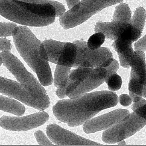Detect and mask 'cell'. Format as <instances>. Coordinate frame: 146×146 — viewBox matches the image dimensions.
<instances>
[{"label": "cell", "mask_w": 146, "mask_h": 146, "mask_svg": "<svg viewBox=\"0 0 146 146\" xmlns=\"http://www.w3.org/2000/svg\"><path fill=\"white\" fill-rule=\"evenodd\" d=\"M118 102L117 95L114 92H93L76 98L59 100L53 106V114L68 127H78L101 111L116 106Z\"/></svg>", "instance_id": "6da1fadb"}, {"label": "cell", "mask_w": 146, "mask_h": 146, "mask_svg": "<svg viewBox=\"0 0 146 146\" xmlns=\"http://www.w3.org/2000/svg\"><path fill=\"white\" fill-rule=\"evenodd\" d=\"M14 43L21 56L36 74L41 85L48 86L54 82L44 45L26 26H17L12 31Z\"/></svg>", "instance_id": "7a4b0ae2"}, {"label": "cell", "mask_w": 146, "mask_h": 146, "mask_svg": "<svg viewBox=\"0 0 146 146\" xmlns=\"http://www.w3.org/2000/svg\"><path fill=\"white\" fill-rule=\"evenodd\" d=\"M0 15L17 24L43 27L54 23L56 9L49 3H31L18 0H0Z\"/></svg>", "instance_id": "3957f363"}, {"label": "cell", "mask_w": 146, "mask_h": 146, "mask_svg": "<svg viewBox=\"0 0 146 146\" xmlns=\"http://www.w3.org/2000/svg\"><path fill=\"white\" fill-rule=\"evenodd\" d=\"M123 0H82L72 8L65 12L59 19L65 29L81 25L92 16L109 6L120 3Z\"/></svg>", "instance_id": "277c9868"}, {"label": "cell", "mask_w": 146, "mask_h": 146, "mask_svg": "<svg viewBox=\"0 0 146 146\" xmlns=\"http://www.w3.org/2000/svg\"><path fill=\"white\" fill-rule=\"evenodd\" d=\"M0 56L2 58L4 66L34 97L38 98L49 97L42 85L32 74L27 71L18 57L8 51H2Z\"/></svg>", "instance_id": "5b68a950"}, {"label": "cell", "mask_w": 146, "mask_h": 146, "mask_svg": "<svg viewBox=\"0 0 146 146\" xmlns=\"http://www.w3.org/2000/svg\"><path fill=\"white\" fill-rule=\"evenodd\" d=\"M0 93L15 98L38 110H44L50 105L49 97L45 98L36 97L19 82L1 76Z\"/></svg>", "instance_id": "8992f818"}, {"label": "cell", "mask_w": 146, "mask_h": 146, "mask_svg": "<svg viewBox=\"0 0 146 146\" xmlns=\"http://www.w3.org/2000/svg\"><path fill=\"white\" fill-rule=\"evenodd\" d=\"M146 125V121L134 112L129 117L105 130L102 139L109 144H115L136 133Z\"/></svg>", "instance_id": "52a82bcc"}, {"label": "cell", "mask_w": 146, "mask_h": 146, "mask_svg": "<svg viewBox=\"0 0 146 146\" xmlns=\"http://www.w3.org/2000/svg\"><path fill=\"white\" fill-rule=\"evenodd\" d=\"M49 61L64 67H73L76 61L78 49L74 43H63L52 39L43 42Z\"/></svg>", "instance_id": "ba28073f"}, {"label": "cell", "mask_w": 146, "mask_h": 146, "mask_svg": "<svg viewBox=\"0 0 146 146\" xmlns=\"http://www.w3.org/2000/svg\"><path fill=\"white\" fill-rule=\"evenodd\" d=\"M73 43L77 46V57L73 67L78 68L83 62H90L94 67L106 68L113 61L112 53L108 48L100 47L92 50L88 48L87 44L83 40H76Z\"/></svg>", "instance_id": "9c48e42d"}, {"label": "cell", "mask_w": 146, "mask_h": 146, "mask_svg": "<svg viewBox=\"0 0 146 146\" xmlns=\"http://www.w3.org/2000/svg\"><path fill=\"white\" fill-rule=\"evenodd\" d=\"M94 30L96 33H103L108 39L115 41L122 39L130 40L133 43L140 38L142 33L131 24L115 20L111 22L98 21L96 23Z\"/></svg>", "instance_id": "30bf717a"}, {"label": "cell", "mask_w": 146, "mask_h": 146, "mask_svg": "<svg viewBox=\"0 0 146 146\" xmlns=\"http://www.w3.org/2000/svg\"><path fill=\"white\" fill-rule=\"evenodd\" d=\"M49 119L45 111H41L25 117L3 116L0 118V127L8 131L26 132L44 125Z\"/></svg>", "instance_id": "8fae6325"}, {"label": "cell", "mask_w": 146, "mask_h": 146, "mask_svg": "<svg viewBox=\"0 0 146 146\" xmlns=\"http://www.w3.org/2000/svg\"><path fill=\"white\" fill-rule=\"evenodd\" d=\"M106 76V68L96 67L86 77L68 86L66 95L72 99L81 97L101 85L105 82Z\"/></svg>", "instance_id": "7c38bea8"}, {"label": "cell", "mask_w": 146, "mask_h": 146, "mask_svg": "<svg viewBox=\"0 0 146 146\" xmlns=\"http://www.w3.org/2000/svg\"><path fill=\"white\" fill-rule=\"evenodd\" d=\"M46 133L51 142L56 145H104L79 136L57 124L48 125Z\"/></svg>", "instance_id": "4fadbf2b"}, {"label": "cell", "mask_w": 146, "mask_h": 146, "mask_svg": "<svg viewBox=\"0 0 146 146\" xmlns=\"http://www.w3.org/2000/svg\"><path fill=\"white\" fill-rule=\"evenodd\" d=\"M127 110L118 109L100 116L88 120L83 123L82 128L86 133H94L107 129L129 117Z\"/></svg>", "instance_id": "5bb4252c"}, {"label": "cell", "mask_w": 146, "mask_h": 146, "mask_svg": "<svg viewBox=\"0 0 146 146\" xmlns=\"http://www.w3.org/2000/svg\"><path fill=\"white\" fill-rule=\"evenodd\" d=\"M120 64L126 68H131L143 85H146V63L144 51H134L132 46L121 53H118Z\"/></svg>", "instance_id": "9a60e30c"}, {"label": "cell", "mask_w": 146, "mask_h": 146, "mask_svg": "<svg viewBox=\"0 0 146 146\" xmlns=\"http://www.w3.org/2000/svg\"><path fill=\"white\" fill-rule=\"evenodd\" d=\"M94 69V68L93 67H79L71 71L60 85L57 87L56 92V96L60 99L66 97V91L68 87L72 83L86 77Z\"/></svg>", "instance_id": "2e32d148"}, {"label": "cell", "mask_w": 146, "mask_h": 146, "mask_svg": "<svg viewBox=\"0 0 146 146\" xmlns=\"http://www.w3.org/2000/svg\"><path fill=\"white\" fill-rule=\"evenodd\" d=\"M0 110L21 116L25 114L26 109L17 100L0 95Z\"/></svg>", "instance_id": "e0dca14e"}, {"label": "cell", "mask_w": 146, "mask_h": 146, "mask_svg": "<svg viewBox=\"0 0 146 146\" xmlns=\"http://www.w3.org/2000/svg\"><path fill=\"white\" fill-rule=\"evenodd\" d=\"M144 85L141 83L137 75L131 70L130 80L129 83V96L133 103L138 102L142 98Z\"/></svg>", "instance_id": "ac0fdd59"}, {"label": "cell", "mask_w": 146, "mask_h": 146, "mask_svg": "<svg viewBox=\"0 0 146 146\" xmlns=\"http://www.w3.org/2000/svg\"><path fill=\"white\" fill-rule=\"evenodd\" d=\"M113 20L119 21L131 24V11L127 4L121 3L115 8Z\"/></svg>", "instance_id": "d6986e66"}, {"label": "cell", "mask_w": 146, "mask_h": 146, "mask_svg": "<svg viewBox=\"0 0 146 146\" xmlns=\"http://www.w3.org/2000/svg\"><path fill=\"white\" fill-rule=\"evenodd\" d=\"M146 18V13L145 9L142 7H139L136 9L133 18L132 19L131 25L142 32L145 26Z\"/></svg>", "instance_id": "ffe728a7"}, {"label": "cell", "mask_w": 146, "mask_h": 146, "mask_svg": "<svg viewBox=\"0 0 146 146\" xmlns=\"http://www.w3.org/2000/svg\"><path fill=\"white\" fill-rule=\"evenodd\" d=\"M71 68L57 65L54 74V83L55 87H58L62 81L68 76L71 72Z\"/></svg>", "instance_id": "44dd1931"}, {"label": "cell", "mask_w": 146, "mask_h": 146, "mask_svg": "<svg viewBox=\"0 0 146 146\" xmlns=\"http://www.w3.org/2000/svg\"><path fill=\"white\" fill-rule=\"evenodd\" d=\"M105 82L108 85V89L112 92L121 89L122 84L121 78L117 73L107 75Z\"/></svg>", "instance_id": "7402d4cb"}, {"label": "cell", "mask_w": 146, "mask_h": 146, "mask_svg": "<svg viewBox=\"0 0 146 146\" xmlns=\"http://www.w3.org/2000/svg\"><path fill=\"white\" fill-rule=\"evenodd\" d=\"M105 38V36L103 33L97 32L89 38L87 43L88 47L92 50L97 49L104 43Z\"/></svg>", "instance_id": "603a6c76"}, {"label": "cell", "mask_w": 146, "mask_h": 146, "mask_svg": "<svg viewBox=\"0 0 146 146\" xmlns=\"http://www.w3.org/2000/svg\"><path fill=\"white\" fill-rule=\"evenodd\" d=\"M132 109L139 117L146 121V100L141 98L139 101L134 103Z\"/></svg>", "instance_id": "cb8c5ba5"}, {"label": "cell", "mask_w": 146, "mask_h": 146, "mask_svg": "<svg viewBox=\"0 0 146 146\" xmlns=\"http://www.w3.org/2000/svg\"><path fill=\"white\" fill-rule=\"evenodd\" d=\"M15 22H0V37L12 36V31L17 26Z\"/></svg>", "instance_id": "d4e9b609"}, {"label": "cell", "mask_w": 146, "mask_h": 146, "mask_svg": "<svg viewBox=\"0 0 146 146\" xmlns=\"http://www.w3.org/2000/svg\"><path fill=\"white\" fill-rule=\"evenodd\" d=\"M133 42L130 40L118 39L113 43V48L117 53H121L128 48L132 46Z\"/></svg>", "instance_id": "484cf974"}, {"label": "cell", "mask_w": 146, "mask_h": 146, "mask_svg": "<svg viewBox=\"0 0 146 146\" xmlns=\"http://www.w3.org/2000/svg\"><path fill=\"white\" fill-rule=\"evenodd\" d=\"M34 136L38 144L40 145L53 146L54 144L47 138L45 134L41 131L37 130L34 134Z\"/></svg>", "instance_id": "4316f807"}, {"label": "cell", "mask_w": 146, "mask_h": 146, "mask_svg": "<svg viewBox=\"0 0 146 146\" xmlns=\"http://www.w3.org/2000/svg\"><path fill=\"white\" fill-rule=\"evenodd\" d=\"M51 4L55 8L56 17H60L66 12V8L60 3L56 1H52Z\"/></svg>", "instance_id": "83f0119b"}, {"label": "cell", "mask_w": 146, "mask_h": 146, "mask_svg": "<svg viewBox=\"0 0 146 146\" xmlns=\"http://www.w3.org/2000/svg\"><path fill=\"white\" fill-rule=\"evenodd\" d=\"M12 45L11 40L6 38H0V51H10Z\"/></svg>", "instance_id": "f1b7e54d"}, {"label": "cell", "mask_w": 146, "mask_h": 146, "mask_svg": "<svg viewBox=\"0 0 146 146\" xmlns=\"http://www.w3.org/2000/svg\"><path fill=\"white\" fill-rule=\"evenodd\" d=\"M118 100L120 104L124 107L129 106L133 102L130 96L125 94L120 95L118 98Z\"/></svg>", "instance_id": "f546056e"}, {"label": "cell", "mask_w": 146, "mask_h": 146, "mask_svg": "<svg viewBox=\"0 0 146 146\" xmlns=\"http://www.w3.org/2000/svg\"><path fill=\"white\" fill-rule=\"evenodd\" d=\"M135 50H140L145 51H146V34L142 38L138 40L135 43Z\"/></svg>", "instance_id": "4dcf8cb0"}, {"label": "cell", "mask_w": 146, "mask_h": 146, "mask_svg": "<svg viewBox=\"0 0 146 146\" xmlns=\"http://www.w3.org/2000/svg\"><path fill=\"white\" fill-rule=\"evenodd\" d=\"M18 1L25 2L35 3H49L51 4V2H52L51 0H18Z\"/></svg>", "instance_id": "1f68e13d"}, {"label": "cell", "mask_w": 146, "mask_h": 146, "mask_svg": "<svg viewBox=\"0 0 146 146\" xmlns=\"http://www.w3.org/2000/svg\"><path fill=\"white\" fill-rule=\"evenodd\" d=\"M66 1L68 8L70 9L80 2V0H66Z\"/></svg>", "instance_id": "d6a6232c"}, {"label": "cell", "mask_w": 146, "mask_h": 146, "mask_svg": "<svg viewBox=\"0 0 146 146\" xmlns=\"http://www.w3.org/2000/svg\"><path fill=\"white\" fill-rule=\"evenodd\" d=\"M142 97L145 98H146V85L144 86V89H143Z\"/></svg>", "instance_id": "836d02e7"}, {"label": "cell", "mask_w": 146, "mask_h": 146, "mask_svg": "<svg viewBox=\"0 0 146 146\" xmlns=\"http://www.w3.org/2000/svg\"><path fill=\"white\" fill-rule=\"evenodd\" d=\"M117 144H118V145H127V144H126V142L124 141V140L119 141V142L117 143Z\"/></svg>", "instance_id": "e575fe53"}, {"label": "cell", "mask_w": 146, "mask_h": 146, "mask_svg": "<svg viewBox=\"0 0 146 146\" xmlns=\"http://www.w3.org/2000/svg\"><path fill=\"white\" fill-rule=\"evenodd\" d=\"M3 63V60L2 57L0 56V67L1 66L2 64Z\"/></svg>", "instance_id": "d590c367"}]
</instances>
